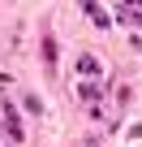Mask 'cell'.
<instances>
[{
    "mask_svg": "<svg viewBox=\"0 0 142 147\" xmlns=\"http://www.w3.org/2000/svg\"><path fill=\"white\" fill-rule=\"evenodd\" d=\"M5 125H9V138H26V134H22V121H17V113H13V104H5Z\"/></svg>",
    "mask_w": 142,
    "mask_h": 147,
    "instance_id": "obj_1",
    "label": "cell"
},
{
    "mask_svg": "<svg viewBox=\"0 0 142 147\" xmlns=\"http://www.w3.org/2000/svg\"><path fill=\"white\" fill-rule=\"evenodd\" d=\"M78 69L86 74V78H95V74H99V61H95V56H82V61H78Z\"/></svg>",
    "mask_w": 142,
    "mask_h": 147,
    "instance_id": "obj_2",
    "label": "cell"
}]
</instances>
